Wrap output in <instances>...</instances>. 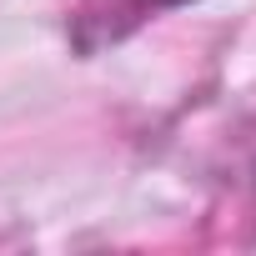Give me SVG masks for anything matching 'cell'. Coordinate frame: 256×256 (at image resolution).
Instances as JSON below:
<instances>
[{"label": "cell", "mask_w": 256, "mask_h": 256, "mask_svg": "<svg viewBox=\"0 0 256 256\" xmlns=\"http://www.w3.org/2000/svg\"><path fill=\"white\" fill-rule=\"evenodd\" d=\"M151 6H181V0H151Z\"/></svg>", "instance_id": "6da1fadb"}]
</instances>
